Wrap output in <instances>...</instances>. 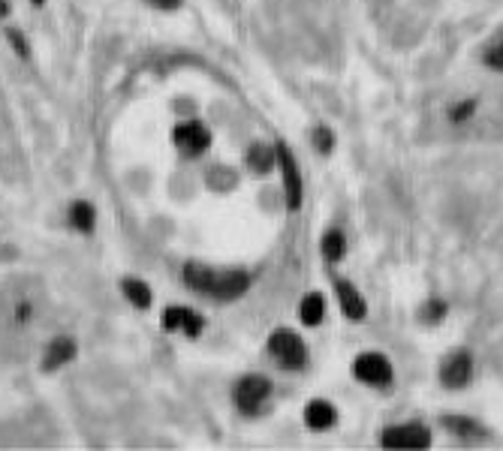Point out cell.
I'll return each mask as SVG.
<instances>
[{
	"mask_svg": "<svg viewBox=\"0 0 503 451\" xmlns=\"http://www.w3.org/2000/svg\"><path fill=\"white\" fill-rule=\"evenodd\" d=\"M184 280H187L190 289H197L199 295H209L214 301H232L248 292L251 286V277L244 271H214L197 262L184 268Z\"/></svg>",
	"mask_w": 503,
	"mask_h": 451,
	"instance_id": "6da1fadb",
	"label": "cell"
},
{
	"mask_svg": "<svg viewBox=\"0 0 503 451\" xmlns=\"http://www.w3.org/2000/svg\"><path fill=\"white\" fill-rule=\"evenodd\" d=\"M269 394H272V383L265 376H260V373L241 376L239 383H235V388H232V401H235V406H239L244 415L260 413L262 404L269 401Z\"/></svg>",
	"mask_w": 503,
	"mask_h": 451,
	"instance_id": "7a4b0ae2",
	"label": "cell"
},
{
	"mask_svg": "<svg viewBox=\"0 0 503 451\" xmlns=\"http://www.w3.org/2000/svg\"><path fill=\"white\" fill-rule=\"evenodd\" d=\"M269 352L281 367H290V371H299V367H305V343L295 331L277 328V331L269 337Z\"/></svg>",
	"mask_w": 503,
	"mask_h": 451,
	"instance_id": "3957f363",
	"label": "cell"
},
{
	"mask_svg": "<svg viewBox=\"0 0 503 451\" xmlns=\"http://www.w3.org/2000/svg\"><path fill=\"white\" fill-rule=\"evenodd\" d=\"M380 446L383 448H428L431 446V430L419 422L392 425L380 434Z\"/></svg>",
	"mask_w": 503,
	"mask_h": 451,
	"instance_id": "277c9868",
	"label": "cell"
},
{
	"mask_svg": "<svg viewBox=\"0 0 503 451\" xmlns=\"http://www.w3.org/2000/svg\"><path fill=\"white\" fill-rule=\"evenodd\" d=\"M172 145H176L184 157H199V153H205L211 145V132L205 124H199V121H181V124L172 130Z\"/></svg>",
	"mask_w": 503,
	"mask_h": 451,
	"instance_id": "5b68a950",
	"label": "cell"
},
{
	"mask_svg": "<svg viewBox=\"0 0 503 451\" xmlns=\"http://www.w3.org/2000/svg\"><path fill=\"white\" fill-rule=\"evenodd\" d=\"M353 373L371 388H386L392 383V364L383 352H362L353 362Z\"/></svg>",
	"mask_w": 503,
	"mask_h": 451,
	"instance_id": "8992f818",
	"label": "cell"
},
{
	"mask_svg": "<svg viewBox=\"0 0 503 451\" xmlns=\"http://www.w3.org/2000/svg\"><path fill=\"white\" fill-rule=\"evenodd\" d=\"M470 376H474V355L467 350H455L444 358V364H440V383L446 388H465L470 383Z\"/></svg>",
	"mask_w": 503,
	"mask_h": 451,
	"instance_id": "52a82bcc",
	"label": "cell"
},
{
	"mask_svg": "<svg viewBox=\"0 0 503 451\" xmlns=\"http://www.w3.org/2000/svg\"><path fill=\"white\" fill-rule=\"evenodd\" d=\"M160 325L163 331H172V334H184V337H199L202 328H205V320L190 310V307H166L160 316Z\"/></svg>",
	"mask_w": 503,
	"mask_h": 451,
	"instance_id": "ba28073f",
	"label": "cell"
},
{
	"mask_svg": "<svg viewBox=\"0 0 503 451\" xmlns=\"http://www.w3.org/2000/svg\"><path fill=\"white\" fill-rule=\"evenodd\" d=\"M277 166H281V175H284L286 205H290V208H299L302 205V172H299V166H295L293 151L277 145Z\"/></svg>",
	"mask_w": 503,
	"mask_h": 451,
	"instance_id": "9c48e42d",
	"label": "cell"
},
{
	"mask_svg": "<svg viewBox=\"0 0 503 451\" xmlns=\"http://www.w3.org/2000/svg\"><path fill=\"white\" fill-rule=\"evenodd\" d=\"M76 358V341L73 337H55L48 346H46V352H43V367L46 371H58V367H67L70 362Z\"/></svg>",
	"mask_w": 503,
	"mask_h": 451,
	"instance_id": "30bf717a",
	"label": "cell"
},
{
	"mask_svg": "<svg viewBox=\"0 0 503 451\" xmlns=\"http://www.w3.org/2000/svg\"><path fill=\"white\" fill-rule=\"evenodd\" d=\"M335 289H337V301H341V310L347 320H365L368 307H365V299L359 295V289L353 283L347 280H335Z\"/></svg>",
	"mask_w": 503,
	"mask_h": 451,
	"instance_id": "8fae6325",
	"label": "cell"
},
{
	"mask_svg": "<svg viewBox=\"0 0 503 451\" xmlns=\"http://www.w3.org/2000/svg\"><path fill=\"white\" fill-rule=\"evenodd\" d=\"M67 220H70V226H73L76 232L88 235V232L97 229V208L91 202H85V199H76L67 208Z\"/></svg>",
	"mask_w": 503,
	"mask_h": 451,
	"instance_id": "7c38bea8",
	"label": "cell"
},
{
	"mask_svg": "<svg viewBox=\"0 0 503 451\" xmlns=\"http://www.w3.org/2000/svg\"><path fill=\"white\" fill-rule=\"evenodd\" d=\"M335 418H337V413L328 401H311L305 406V425L314 427V430H328L335 425Z\"/></svg>",
	"mask_w": 503,
	"mask_h": 451,
	"instance_id": "4fadbf2b",
	"label": "cell"
},
{
	"mask_svg": "<svg viewBox=\"0 0 503 451\" xmlns=\"http://www.w3.org/2000/svg\"><path fill=\"white\" fill-rule=\"evenodd\" d=\"M121 292H124V299L136 307V310H148L151 307V286L145 280H139V277H124V280H121Z\"/></svg>",
	"mask_w": 503,
	"mask_h": 451,
	"instance_id": "5bb4252c",
	"label": "cell"
},
{
	"mask_svg": "<svg viewBox=\"0 0 503 451\" xmlns=\"http://www.w3.org/2000/svg\"><path fill=\"white\" fill-rule=\"evenodd\" d=\"M248 166L253 172H269L272 166H277V148H269L262 145V142H256L248 151Z\"/></svg>",
	"mask_w": 503,
	"mask_h": 451,
	"instance_id": "9a60e30c",
	"label": "cell"
},
{
	"mask_svg": "<svg viewBox=\"0 0 503 451\" xmlns=\"http://www.w3.org/2000/svg\"><path fill=\"white\" fill-rule=\"evenodd\" d=\"M323 313H326V301H323V295H305L302 299V307H299V316H302V322L305 325H320L323 322Z\"/></svg>",
	"mask_w": 503,
	"mask_h": 451,
	"instance_id": "2e32d148",
	"label": "cell"
},
{
	"mask_svg": "<svg viewBox=\"0 0 503 451\" xmlns=\"http://www.w3.org/2000/svg\"><path fill=\"white\" fill-rule=\"evenodd\" d=\"M347 253V241L341 232H326L323 235V256L326 262H341Z\"/></svg>",
	"mask_w": 503,
	"mask_h": 451,
	"instance_id": "e0dca14e",
	"label": "cell"
},
{
	"mask_svg": "<svg viewBox=\"0 0 503 451\" xmlns=\"http://www.w3.org/2000/svg\"><path fill=\"white\" fill-rule=\"evenodd\" d=\"M444 425L453 430L458 436H482V427L476 422H470V418H461V415H446Z\"/></svg>",
	"mask_w": 503,
	"mask_h": 451,
	"instance_id": "ac0fdd59",
	"label": "cell"
},
{
	"mask_svg": "<svg viewBox=\"0 0 503 451\" xmlns=\"http://www.w3.org/2000/svg\"><path fill=\"white\" fill-rule=\"evenodd\" d=\"M314 145H316V151L320 153H332V148H335V132L332 130H326V127H316L314 132Z\"/></svg>",
	"mask_w": 503,
	"mask_h": 451,
	"instance_id": "d6986e66",
	"label": "cell"
},
{
	"mask_svg": "<svg viewBox=\"0 0 503 451\" xmlns=\"http://www.w3.org/2000/svg\"><path fill=\"white\" fill-rule=\"evenodd\" d=\"M474 111H476V100H465V102H455V106L449 109V118H453L455 124H465Z\"/></svg>",
	"mask_w": 503,
	"mask_h": 451,
	"instance_id": "ffe728a7",
	"label": "cell"
},
{
	"mask_svg": "<svg viewBox=\"0 0 503 451\" xmlns=\"http://www.w3.org/2000/svg\"><path fill=\"white\" fill-rule=\"evenodd\" d=\"M446 316V304L444 301H428L425 307H423V322H440Z\"/></svg>",
	"mask_w": 503,
	"mask_h": 451,
	"instance_id": "44dd1931",
	"label": "cell"
},
{
	"mask_svg": "<svg viewBox=\"0 0 503 451\" xmlns=\"http://www.w3.org/2000/svg\"><path fill=\"white\" fill-rule=\"evenodd\" d=\"M486 64H488L491 69H498V73H503V39L486 51Z\"/></svg>",
	"mask_w": 503,
	"mask_h": 451,
	"instance_id": "7402d4cb",
	"label": "cell"
},
{
	"mask_svg": "<svg viewBox=\"0 0 503 451\" xmlns=\"http://www.w3.org/2000/svg\"><path fill=\"white\" fill-rule=\"evenodd\" d=\"M6 37H9V43H13L16 55H27V39H25V34H18L16 27H9V30H6Z\"/></svg>",
	"mask_w": 503,
	"mask_h": 451,
	"instance_id": "603a6c76",
	"label": "cell"
},
{
	"mask_svg": "<svg viewBox=\"0 0 503 451\" xmlns=\"http://www.w3.org/2000/svg\"><path fill=\"white\" fill-rule=\"evenodd\" d=\"M148 4H151L154 9H166V13H172V9L181 6V0H148Z\"/></svg>",
	"mask_w": 503,
	"mask_h": 451,
	"instance_id": "cb8c5ba5",
	"label": "cell"
},
{
	"mask_svg": "<svg viewBox=\"0 0 503 451\" xmlns=\"http://www.w3.org/2000/svg\"><path fill=\"white\" fill-rule=\"evenodd\" d=\"M30 4H34V6H39V4H43V0H30Z\"/></svg>",
	"mask_w": 503,
	"mask_h": 451,
	"instance_id": "d4e9b609",
	"label": "cell"
}]
</instances>
